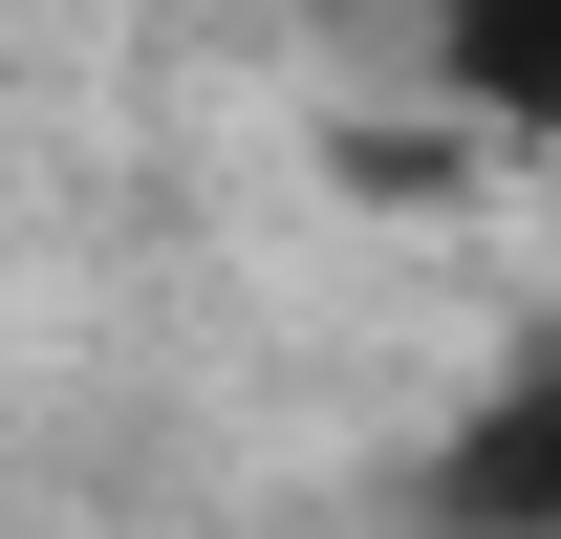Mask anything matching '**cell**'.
Segmentation results:
<instances>
[{"label": "cell", "instance_id": "7a4b0ae2", "mask_svg": "<svg viewBox=\"0 0 561 539\" xmlns=\"http://www.w3.org/2000/svg\"><path fill=\"white\" fill-rule=\"evenodd\" d=\"M432 87H454L476 130L561 151V0H432Z\"/></svg>", "mask_w": 561, "mask_h": 539}, {"label": "cell", "instance_id": "6da1fadb", "mask_svg": "<svg viewBox=\"0 0 561 539\" xmlns=\"http://www.w3.org/2000/svg\"><path fill=\"white\" fill-rule=\"evenodd\" d=\"M432 518H454V539H561V324L432 432Z\"/></svg>", "mask_w": 561, "mask_h": 539}]
</instances>
